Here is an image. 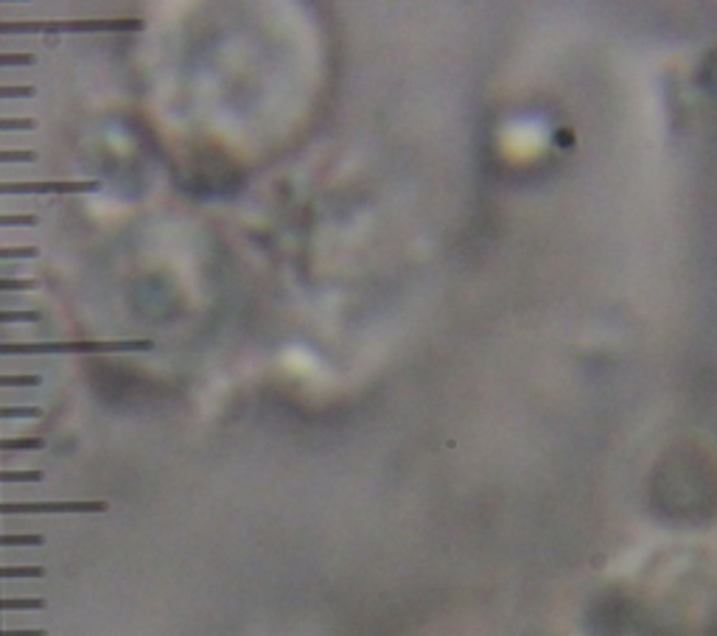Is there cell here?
Returning <instances> with one entry per match:
<instances>
[{
	"instance_id": "1",
	"label": "cell",
	"mask_w": 717,
	"mask_h": 636,
	"mask_svg": "<svg viewBox=\"0 0 717 636\" xmlns=\"http://www.w3.org/2000/svg\"><path fill=\"white\" fill-rule=\"evenodd\" d=\"M149 340H115V342H0V356L26 354H110V351H152Z\"/></svg>"
},
{
	"instance_id": "2",
	"label": "cell",
	"mask_w": 717,
	"mask_h": 636,
	"mask_svg": "<svg viewBox=\"0 0 717 636\" xmlns=\"http://www.w3.org/2000/svg\"><path fill=\"white\" fill-rule=\"evenodd\" d=\"M110 505L101 499H65V502H0V516L26 513H107Z\"/></svg>"
},
{
	"instance_id": "3",
	"label": "cell",
	"mask_w": 717,
	"mask_h": 636,
	"mask_svg": "<svg viewBox=\"0 0 717 636\" xmlns=\"http://www.w3.org/2000/svg\"><path fill=\"white\" fill-rule=\"evenodd\" d=\"M96 180H37V183H0V197L3 194H87L99 191Z\"/></svg>"
},
{
	"instance_id": "4",
	"label": "cell",
	"mask_w": 717,
	"mask_h": 636,
	"mask_svg": "<svg viewBox=\"0 0 717 636\" xmlns=\"http://www.w3.org/2000/svg\"><path fill=\"white\" fill-rule=\"evenodd\" d=\"M45 440L40 438H0V452H31V449H43Z\"/></svg>"
},
{
	"instance_id": "5",
	"label": "cell",
	"mask_w": 717,
	"mask_h": 636,
	"mask_svg": "<svg viewBox=\"0 0 717 636\" xmlns=\"http://www.w3.org/2000/svg\"><path fill=\"white\" fill-rule=\"evenodd\" d=\"M37 608H45V600L40 597H17V600L0 597V611H37Z\"/></svg>"
},
{
	"instance_id": "6",
	"label": "cell",
	"mask_w": 717,
	"mask_h": 636,
	"mask_svg": "<svg viewBox=\"0 0 717 636\" xmlns=\"http://www.w3.org/2000/svg\"><path fill=\"white\" fill-rule=\"evenodd\" d=\"M45 566H0V580L3 578H43Z\"/></svg>"
},
{
	"instance_id": "7",
	"label": "cell",
	"mask_w": 717,
	"mask_h": 636,
	"mask_svg": "<svg viewBox=\"0 0 717 636\" xmlns=\"http://www.w3.org/2000/svg\"><path fill=\"white\" fill-rule=\"evenodd\" d=\"M40 544H45L43 536H31V533L3 536V533H0V547H40Z\"/></svg>"
},
{
	"instance_id": "8",
	"label": "cell",
	"mask_w": 717,
	"mask_h": 636,
	"mask_svg": "<svg viewBox=\"0 0 717 636\" xmlns=\"http://www.w3.org/2000/svg\"><path fill=\"white\" fill-rule=\"evenodd\" d=\"M40 376H23V373H0V387H37Z\"/></svg>"
},
{
	"instance_id": "9",
	"label": "cell",
	"mask_w": 717,
	"mask_h": 636,
	"mask_svg": "<svg viewBox=\"0 0 717 636\" xmlns=\"http://www.w3.org/2000/svg\"><path fill=\"white\" fill-rule=\"evenodd\" d=\"M40 311H0V323H40Z\"/></svg>"
},
{
	"instance_id": "10",
	"label": "cell",
	"mask_w": 717,
	"mask_h": 636,
	"mask_svg": "<svg viewBox=\"0 0 717 636\" xmlns=\"http://www.w3.org/2000/svg\"><path fill=\"white\" fill-rule=\"evenodd\" d=\"M29 227L37 225L34 213H0V227Z\"/></svg>"
},
{
	"instance_id": "11",
	"label": "cell",
	"mask_w": 717,
	"mask_h": 636,
	"mask_svg": "<svg viewBox=\"0 0 717 636\" xmlns=\"http://www.w3.org/2000/svg\"><path fill=\"white\" fill-rule=\"evenodd\" d=\"M43 471H0V482H40Z\"/></svg>"
},
{
	"instance_id": "12",
	"label": "cell",
	"mask_w": 717,
	"mask_h": 636,
	"mask_svg": "<svg viewBox=\"0 0 717 636\" xmlns=\"http://www.w3.org/2000/svg\"><path fill=\"white\" fill-rule=\"evenodd\" d=\"M43 412L37 407H0V421L3 418H40Z\"/></svg>"
},
{
	"instance_id": "13",
	"label": "cell",
	"mask_w": 717,
	"mask_h": 636,
	"mask_svg": "<svg viewBox=\"0 0 717 636\" xmlns=\"http://www.w3.org/2000/svg\"><path fill=\"white\" fill-rule=\"evenodd\" d=\"M37 160V152L31 149H20V152H9V149H0V163H34Z\"/></svg>"
},
{
	"instance_id": "14",
	"label": "cell",
	"mask_w": 717,
	"mask_h": 636,
	"mask_svg": "<svg viewBox=\"0 0 717 636\" xmlns=\"http://www.w3.org/2000/svg\"><path fill=\"white\" fill-rule=\"evenodd\" d=\"M34 118H0V132H15V129H34Z\"/></svg>"
},
{
	"instance_id": "15",
	"label": "cell",
	"mask_w": 717,
	"mask_h": 636,
	"mask_svg": "<svg viewBox=\"0 0 717 636\" xmlns=\"http://www.w3.org/2000/svg\"><path fill=\"white\" fill-rule=\"evenodd\" d=\"M34 54H0V68H15V65H34Z\"/></svg>"
},
{
	"instance_id": "16",
	"label": "cell",
	"mask_w": 717,
	"mask_h": 636,
	"mask_svg": "<svg viewBox=\"0 0 717 636\" xmlns=\"http://www.w3.org/2000/svg\"><path fill=\"white\" fill-rule=\"evenodd\" d=\"M31 96H34V87L0 85V99H31Z\"/></svg>"
},
{
	"instance_id": "17",
	"label": "cell",
	"mask_w": 717,
	"mask_h": 636,
	"mask_svg": "<svg viewBox=\"0 0 717 636\" xmlns=\"http://www.w3.org/2000/svg\"><path fill=\"white\" fill-rule=\"evenodd\" d=\"M37 247H0V258H34Z\"/></svg>"
},
{
	"instance_id": "18",
	"label": "cell",
	"mask_w": 717,
	"mask_h": 636,
	"mask_svg": "<svg viewBox=\"0 0 717 636\" xmlns=\"http://www.w3.org/2000/svg\"><path fill=\"white\" fill-rule=\"evenodd\" d=\"M37 283L34 281H17V278H12V281H0V292H23V289H34Z\"/></svg>"
},
{
	"instance_id": "19",
	"label": "cell",
	"mask_w": 717,
	"mask_h": 636,
	"mask_svg": "<svg viewBox=\"0 0 717 636\" xmlns=\"http://www.w3.org/2000/svg\"><path fill=\"white\" fill-rule=\"evenodd\" d=\"M0 636H48L45 631H0Z\"/></svg>"
}]
</instances>
